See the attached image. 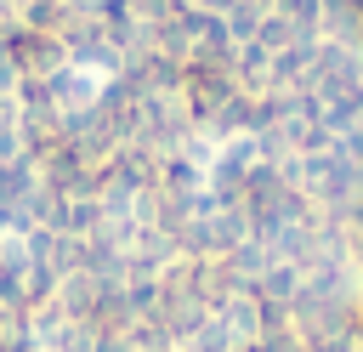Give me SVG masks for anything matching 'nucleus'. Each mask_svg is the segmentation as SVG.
Wrapping results in <instances>:
<instances>
[]
</instances>
